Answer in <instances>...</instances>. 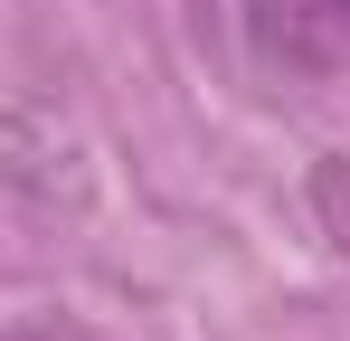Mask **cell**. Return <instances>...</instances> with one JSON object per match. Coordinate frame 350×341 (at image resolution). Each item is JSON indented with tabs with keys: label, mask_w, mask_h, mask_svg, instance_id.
<instances>
[{
	"label": "cell",
	"mask_w": 350,
	"mask_h": 341,
	"mask_svg": "<svg viewBox=\"0 0 350 341\" xmlns=\"http://www.w3.org/2000/svg\"><path fill=\"white\" fill-rule=\"evenodd\" d=\"M10 341H95L85 323H66V313H38V323H19Z\"/></svg>",
	"instance_id": "7a4b0ae2"
},
{
	"label": "cell",
	"mask_w": 350,
	"mask_h": 341,
	"mask_svg": "<svg viewBox=\"0 0 350 341\" xmlns=\"http://www.w3.org/2000/svg\"><path fill=\"white\" fill-rule=\"evenodd\" d=\"M312 190H322V218H332V237H341V256H350V170H322Z\"/></svg>",
	"instance_id": "6da1fadb"
}]
</instances>
